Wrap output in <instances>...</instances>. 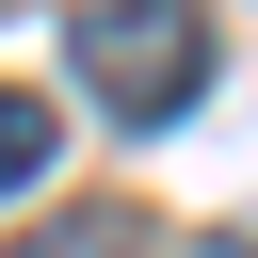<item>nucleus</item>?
Segmentation results:
<instances>
[{"mask_svg": "<svg viewBox=\"0 0 258 258\" xmlns=\"http://www.w3.org/2000/svg\"><path fill=\"white\" fill-rule=\"evenodd\" d=\"M81 97L113 113V129H177L194 97H210V16L194 0H81Z\"/></svg>", "mask_w": 258, "mask_h": 258, "instance_id": "f257e3e1", "label": "nucleus"}, {"mask_svg": "<svg viewBox=\"0 0 258 258\" xmlns=\"http://www.w3.org/2000/svg\"><path fill=\"white\" fill-rule=\"evenodd\" d=\"M48 161H64V113H48L32 81H0V194H32Z\"/></svg>", "mask_w": 258, "mask_h": 258, "instance_id": "f03ea898", "label": "nucleus"}, {"mask_svg": "<svg viewBox=\"0 0 258 258\" xmlns=\"http://www.w3.org/2000/svg\"><path fill=\"white\" fill-rule=\"evenodd\" d=\"M16 258H145V226H129V210H64V226H32Z\"/></svg>", "mask_w": 258, "mask_h": 258, "instance_id": "7ed1b4c3", "label": "nucleus"}]
</instances>
